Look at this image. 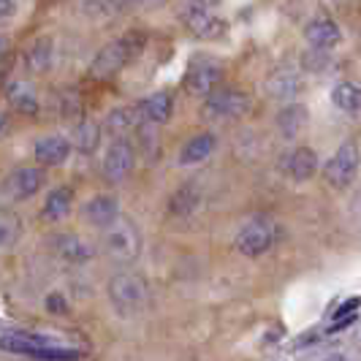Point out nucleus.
<instances>
[{
	"label": "nucleus",
	"instance_id": "1a4fd4ad",
	"mask_svg": "<svg viewBox=\"0 0 361 361\" xmlns=\"http://www.w3.org/2000/svg\"><path fill=\"white\" fill-rule=\"evenodd\" d=\"M101 169L109 182H123L136 169V145L128 136H114V142L106 147Z\"/></svg>",
	"mask_w": 361,
	"mask_h": 361
},
{
	"label": "nucleus",
	"instance_id": "412c9836",
	"mask_svg": "<svg viewBox=\"0 0 361 361\" xmlns=\"http://www.w3.org/2000/svg\"><path fill=\"white\" fill-rule=\"evenodd\" d=\"M52 63H54V41L49 36H41L36 38L27 52H25V66L30 73H49L52 71Z\"/></svg>",
	"mask_w": 361,
	"mask_h": 361
},
{
	"label": "nucleus",
	"instance_id": "6e6552de",
	"mask_svg": "<svg viewBox=\"0 0 361 361\" xmlns=\"http://www.w3.org/2000/svg\"><path fill=\"white\" fill-rule=\"evenodd\" d=\"M223 66L212 60V57H199L188 66V71L182 76V87L188 95H196V98H207L209 92L223 85Z\"/></svg>",
	"mask_w": 361,
	"mask_h": 361
},
{
	"label": "nucleus",
	"instance_id": "f8f14e48",
	"mask_svg": "<svg viewBox=\"0 0 361 361\" xmlns=\"http://www.w3.org/2000/svg\"><path fill=\"white\" fill-rule=\"evenodd\" d=\"M305 38H307L310 47L331 52V49H337L343 44V27L329 17H312L305 25Z\"/></svg>",
	"mask_w": 361,
	"mask_h": 361
},
{
	"label": "nucleus",
	"instance_id": "0eeeda50",
	"mask_svg": "<svg viewBox=\"0 0 361 361\" xmlns=\"http://www.w3.org/2000/svg\"><path fill=\"white\" fill-rule=\"evenodd\" d=\"M356 171H359V145H356V139L340 145V149L324 163V180L334 190H348L350 182L356 180Z\"/></svg>",
	"mask_w": 361,
	"mask_h": 361
},
{
	"label": "nucleus",
	"instance_id": "4468645a",
	"mask_svg": "<svg viewBox=\"0 0 361 361\" xmlns=\"http://www.w3.org/2000/svg\"><path fill=\"white\" fill-rule=\"evenodd\" d=\"M136 109H139L145 126H163V123H169L171 114H174V95L166 90L152 92V95L142 98V101L136 104Z\"/></svg>",
	"mask_w": 361,
	"mask_h": 361
},
{
	"label": "nucleus",
	"instance_id": "6ab92c4d",
	"mask_svg": "<svg viewBox=\"0 0 361 361\" xmlns=\"http://www.w3.org/2000/svg\"><path fill=\"white\" fill-rule=\"evenodd\" d=\"M277 130L286 136V139H296L305 128L310 126V109L305 104H296V101H290L288 106H283L277 111Z\"/></svg>",
	"mask_w": 361,
	"mask_h": 361
},
{
	"label": "nucleus",
	"instance_id": "39448f33",
	"mask_svg": "<svg viewBox=\"0 0 361 361\" xmlns=\"http://www.w3.org/2000/svg\"><path fill=\"white\" fill-rule=\"evenodd\" d=\"M274 242H277V226L269 217H255L250 223H245L234 239L236 250L247 255V258H258V255L269 253Z\"/></svg>",
	"mask_w": 361,
	"mask_h": 361
},
{
	"label": "nucleus",
	"instance_id": "9d476101",
	"mask_svg": "<svg viewBox=\"0 0 361 361\" xmlns=\"http://www.w3.org/2000/svg\"><path fill=\"white\" fill-rule=\"evenodd\" d=\"M41 188H44V171L36 166H25V169L11 171L3 180V196L11 201H27L33 199Z\"/></svg>",
	"mask_w": 361,
	"mask_h": 361
},
{
	"label": "nucleus",
	"instance_id": "b1692460",
	"mask_svg": "<svg viewBox=\"0 0 361 361\" xmlns=\"http://www.w3.org/2000/svg\"><path fill=\"white\" fill-rule=\"evenodd\" d=\"M73 212V190L71 188H54L52 193L47 196L44 201V209H41V215L47 217V220H66V217Z\"/></svg>",
	"mask_w": 361,
	"mask_h": 361
},
{
	"label": "nucleus",
	"instance_id": "4be33fe9",
	"mask_svg": "<svg viewBox=\"0 0 361 361\" xmlns=\"http://www.w3.org/2000/svg\"><path fill=\"white\" fill-rule=\"evenodd\" d=\"M215 147H217L215 133H199V136H193V139H188L182 145L180 163L182 166H199V163H204L215 152Z\"/></svg>",
	"mask_w": 361,
	"mask_h": 361
},
{
	"label": "nucleus",
	"instance_id": "7c9ffc66",
	"mask_svg": "<svg viewBox=\"0 0 361 361\" xmlns=\"http://www.w3.org/2000/svg\"><path fill=\"white\" fill-rule=\"evenodd\" d=\"M142 0H106V6L111 11H130V8H136Z\"/></svg>",
	"mask_w": 361,
	"mask_h": 361
},
{
	"label": "nucleus",
	"instance_id": "9b49d317",
	"mask_svg": "<svg viewBox=\"0 0 361 361\" xmlns=\"http://www.w3.org/2000/svg\"><path fill=\"white\" fill-rule=\"evenodd\" d=\"M302 87H305L302 85V73L296 68H290V66H280V68L267 73V79H264V92L277 104L280 101H293L302 92Z\"/></svg>",
	"mask_w": 361,
	"mask_h": 361
},
{
	"label": "nucleus",
	"instance_id": "2f4dec72",
	"mask_svg": "<svg viewBox=\"0 0 361 361\" xmlns=\"http://www.w3.org/2000/svg\"><path fill=\"white\" fill-rule=\"evenodd\" d=\"M17 14V0H0V22Z\"/></svg>",
	"mask_w": 361,
	"mask_h": 361
},
{
	"label": "nucleus",
	"instance_id": "a211bd4d",
	"mask_svg": "<svg viewBox=\"0 0 361 361\" xmlns=\"http://www.w3.org/2000/svg\"><path fill=\"white\" fill-rule=\"evenodd\" d=\"M120 215V204L114 196H106V193H101V196H92L85 207H82V217L95 226V228H106L111 220H117Z\"/></svg>",
	"mask_w": 361,
	"mask_h": 361
},
{
	"label": "nucleus",
	"instance_id": "bb28decb",
	"mask_svg": "<svg viewBox=\"0 0 361 361\" xmlns=\"http://www.w3.org/2000/svg\"><path fill=\"white\" fill-rule=\"evenodd\" d=\"M331 104L337 109H343L348 114H356L361 106V92L353 82H337L331 87Z\"/></svg>",
	"mask_w": 361,
	"mask_h": 361
},
{
	"label": "nucleus",
	"instance_id": "cd10ccee",
	"mask_svg": "<svg viewBox=\"0 0 361 361\" xmlns=\"http://www.w3.org/2000/svg\"><path fill=\"white\" fill-rule=\"evenodd\" d=\"M22 236V220L14 212H0V250L14 247Z\"/></svg>",
	"mask_w": 361,
	"mask_h": 361
},
{
	"label": "nucleus",
	"instance_id": "2eb2a0df",
	"mask_svg": "<svg viewBox=\"0 0 361 361\" xmlns=\"http://www.w3.org/2000/svg\"><path fill=\"white\" fill-rule=\"evenodd\" d=\"M6 101H8V106L19 111V114H25V117H36L41 114V98H38L36 87L30 85V82H8L6 85Z\"/></svg>",
	"mask_w": 361,
	"mask_h": 361
},
{
	"label": "nucleus",
	"instance_id": "c756f323",
	"mask_svg": "<svg viewBox=\"0 0 361 361\" xmlns=\"http://www.w3.org/2000/svg\"><path fill=\"white\" fill-rule=\"evenodd\" d=\"M44 307L47 312H52V315H68V299L60 293V290H49L47 293V299H44Z\"/></svg>",
	"mask_w": 361,
	"mask_h": 361
},
{
	"label": "nucleus",
	"instance_id": "dca6fc26",
	"mask_svg": "<svg viewBox=\"0 0 361 361\" xmlns=\"http://www.w3.org/2000/svg\"><path fill=\"white\" fill-rule=\"evenodd\" d=\"M318 169H321V161L312 147H296L286 161V174L293 182H310L318 174Z\"/></svg>",
	"mask_w": 361,
	"mask_h": 361
},
{
	"label": "nucleus",
	"instance_id": "ddd939ff",
	"mask_svg": "<svg viewBox=\"0 0 361 361\" xmlns=\"http://www.w3.org/2000/svg\"><path fill=\"white\" fill-rule=\"evenodd\" d=\"M52 247L54 253H57V258L66 261V264H71V267H85V264H90L92 258H95L90 242H85L82 236L76 234H54Z\"/></svg>",
	"mask_w": 361,
	"mask_h": 361
},
{
	"label": "nucleus",
	"instance_id": "7ed1b4c3",
	"mask_svg": "<svg viewBox=\"0 0 361 361\" xmlns=\"http://www.w3.org/2000/svg\"><path fill=\"white\" fill-rule=\"evenodd\" d=\"M253 109V95L239 87H215L204 101L207 120H242Z\"/></svg>",
	"mask_w": 361,
	"mask_h": 361
},
{
	"label": "nucleus",
	"instance_id": "72a5a7b5",
	"mask_svg": "<svg viewBox=\"0 0 361 361\" xmlns=\"http://www.w3.org/2000/svg\"><path fill=\"white\" fill-rule=\"evenodd\" d=\"M8 52V38L6 36H0V57H3V54Z\"/></svg>",
	"mask_w": 361,
	"mask_h": 361
},
{
	"label": "nucleus",
	"instance_id": "a878e982",
	"mask_svg": "<svg viewBox=\"0 0 361 361\" xmlns=\"http://www.w3.org/2000/svg\"><path fill=\"white\" fill-rule=\"evenodd\" d=\"M54 109H57V117L63 120H79L85 114V98L79 90H60L54 92Z\"/></svg>",
	"mask_w": 361,
	"mask_h": 361
},
{
	"label": "nucleus",
	"instance_id": "f3484780",
	"mask_svg": "<svg viewBox=\"0 0 361 361\" xmlns=\"http://www.w3.org/2000/svg\"><path fill=\"white\" fill-rule=\"evenodd\" d=\"M73 147L66 136H44L33 147V155L41 166H63L71 158Z\"/></svg>",
	"mask_w": 361,
	"mask_h": 361
},
{
	"label": "nucleus",
	"instance_id": "20e7f679",
	"mask_svg": "<svg viewBox=\"0 0 361 361\" xmlns=\"http://www.w3.org/2000/svg\"><path fill=\"white\" fill-rule=\"evenodd\" d=\"M109 299H111V305L120 310L123 315H133V312H139V310L147 307V302H149V288H147V283L139 277V274H117L111 283H109Z\"/></svg>",
	"mask_w": 361,
	"mask_h": 361
},
{
	"label": "nucleus",
	"instance_id": "f03ea898",
	"mask_svg": "<svg viewBox=\"0 0 361 361\" xmlns=\"http://www.w3.org/2000/svg\"><path fill=\"white\" fill-rule=\"evenodd\" d=\"M101 231H104L101 245H104V253L109 258H114L120 264H130V261L139 258V253H142V231L136 228L133 220L117 215V220H111Z\"/></svg>",
	"mask_w": 361,
	"mask_h": 361
},
{
	"label": "nucleus",
	"instance_id": "423d86ee",
	"mask_svg": "<svg viewBox=\"0 0 361 361\" xmlns=\"http://www.w3.org/2000/svg\"><path fill=\"white\" fill-rule=\"evenodd\" d=\"M180 19H182V25H185L196 38L217 41V38H223L228 33V22L223 17H217L207 3H199V0H190V3L182 8Z\"/></svg>",
	"mask_w": 361,
	"mask_h": 361
},
{
	"label": "nucleus",
	"instance_id": "f257e3e1",
	"mask_svg": "<svg viewBox=\"0 0 361 361\" xmlns=\"http://www.w3.org/2000/svg\"><path fill=\"white\" fill-rule=\"evenodd\" d=\"M147 47V33L142 30H130L126 36L114 38L111 44H106L104 49H98V54L92 57L87 76L92 82H111L117 73L128 68L139 54L145 52Z\"/></svg>",
	"mask_w": 361,
	"mask_h": 361
},
{
	"label": "nucleus",
	"instance_id": "473e14b6",
	"mask_svg": "<svg viewBox=\"0 0 361 361\" xmlns=\"http://www.w3.org/2000/svg\"><path fill=\"white\" fill-rule=\"evenodd\" d=\"M8 126H11V123H8V114H6V111H0V139L8 133Z\"/></svg>",
	"mask_w": 361,
	"mask_h": 361
},
{
	"label": "nucleus",
	"instance_id": "393cba45",
	"mask_svg": "<svg viewBox=\"0 0 361 361\" xmlns=\"http://www.w3.org/2000/svg\"><path fill=\"white\" fill-rule=\"evenodd\" d=\"M201 193L196 185H182L177 193H171L169 199V215L171 217H188L199 209Z\"/></svg>",
	"mask_w": 361,
	"mask_h": 361
},
{
	"label": "nucleus",
	"instance_id": "5701e85b",
	"mask_svg": "<svg viewBox=\"0 0 361 361\" xmlns=\"http://www.w3.org/2000/svg\"><path fill=\"white\" fill-rule=\"evenodd\" d=\"M101 136H104V128L98 126V123H92V120H82L79 126L73 128L71 133V147L76 152H82V155H92L98 147H101Z\"/></svg>",
	"mask_w": 361,
	"mask_h": 361
},
{
	"label": "nucleus",
	"instance_id": "aec40b11",
	"mask_svg": "<svg viewBox=\"0 0 361 361\" xmlns=\"http://www.w3.org/2000/svg\"><path fill=\"white\" fill-rule=\"evenodd\" d=\"M142 126L145 123H142V114H139L136 106H114L106 114V120H104V128L111 136H128V133L139 130Z\"/></svg>",
	"mask_w": 361,
	"mask_h": 361
},
{
	"label": "nucleus",
	"instance_id": "c85d7f7f",
	"mask_svg": "<svg viewBox=\"0 0 361 361\" xmlns=\"http://www.w3.org/2000/svg\"><path fill=\"white\" fill-rule=\"evenodd\" d=\"M302 68H307V71H326L329 68V52L310 47V52L302 54Z\"/></svg>",
	"mask_w": 361,
	"mask_h": 361
}]
</instances>
